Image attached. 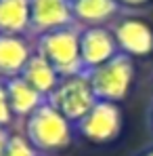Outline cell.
Segmentation results:
<instances>
[{"label":"cell","instance_id":"cell-1","mask_svg":"<svg viewBox=\"0 0 153 156\" xmlns=\"http://www.w3.org/2000/svg\"><path fill=\"white\" fill-rule=\"evenodd\" d=\"M23 135L40 154H55L69 148L76 139L74 125L48 101L36 108L23 120Z\"/></svg>","mask_w":153,"mask_h":156},{"label":"cell","instance_id":"cell-2","mask_svg":"<svg viewBox=\"0 0 153 156\" xmlns=\"http://www.w3.org/2000/svg\"><path fill=\"white\" fill-rule=\"evenodd\" d=\"M34 51L42 55L61 78L84 72L80 59V27L76 23L36 36Z\"/></svg>","mask_w":153,"mask_h":156},{"label":"cell","instance_id":"cell-3","mask_svg":"<svg viewBox=\"0 0 153 156\" xmlns=\"http://www.w3.org/2000/svg\"><path fill=\"white\" fill-rule=\"evenodd\" d=\"M84 74L92 87L97 101L120 104L128 97L130 87L134 82V61L124 53H118L107 63L95 70H88Z\"/></svg>","mask_w":153,"mask_h":156},{"label":"cell","instance_id":"cell-4","mask_svg":"<svg viewBox=\"0 0 153 156\" xmlns=\"http://www.w3.org/2000/svg\"><path fill=\"white\" fill-rule=\"evenodd\" d=\"M124 129V112L120 104L97 101L78 122H74V135L90 146L113 144Z\"/></svg>","mask_w":153,"mask_h":156},{"label":"cell","instance_id":"cell-5","mask_svg":"<svg viewBox=\"0 0 153 156\" xmlns=\"http://www.w3.org/2000/svg\"><path fill=\"white\" fill-rule=\"evenodd\" d=\"M46 101L74 125L97 104V97L92 93V87H90L86 74L82 72L76 76L61 78L57 89L46 97Z\"/></svg>","mask_w":153,"mask_h":156},{"label":"cell","instance_id":"cell-6","mask_svg":"<svg viewBox=\"0 0 153 156\" xmlns=\"http://www.w3.org/2000/svg\"><path fill=\"white\" fill-rule=\"evenodd\" d=\"M109 30L115 38L118 51L128 55L130 59L147 57L153 53V27L145 19L126 13V15H120L109 26Z\"/></svg>","mask_w":153,"mask_h":156},{"label":"cell","instance_id":"cell-7","mask_svg":"<svg viewBox=\"0 0 153 156\" xmlns=\"http://www.w3.org/2000/svg\"><path fill=\"white\" fill-rule=\"evenodd\" d=\"M118 44L109 26L80 27V59L82 70H95L118 55Z\"/></svg>","mask_w":153,"mask_h":156},{"label":"cell","instance_id":"cell-8","mask_svg":"<svg viewBox=\"0 0 153 156\" xmlns=\"http://www.w3.org/2000/svg\"><path fill=\"white\" fill-rule=\"evenodd\" d=\"M29 36L36 38L52 30L74 26L72 0H29Z\"/></svg>","mask_w":153,"mask_h":156},{"label":"cell","instance_id":"cell-9","mask_svg":"<svg viewBox=\"0 0 153 156\" xmlns=\"http://www.w3.org/2000/svg\"><path fill=\"white\" fill-rule=\"evenodd\" d=\"M32 55L34 42L29 40V36L0 34V80L21 76Z\"/></svg>","mask_w":153,"mask_h":156},{"label":"cell","instance_id":"cell-10","mask_svg":"<svg viewBox=\"0 0 153 156\" xmlns=\"http://www.w3.org/2000/svg\"><path fill=\"white\" fill-rule=\"evenodd\" d=\"M72 13L78 27H99L111 26L122 9L115 0H72Z\"/></svg>","mask_w":153,"mask_h":156},{"label":"cell","instance_id":"cell-11","mask_svg":"<svg viewBox=\"0 0 153 156\" xmlns=\"http://www.w3.org/2000/svg\"><path fill=\"white\" fill-rule=\"evenodd\" d=\"M4 87H6L8 104H11V110L15 114V120H25L36 108H40L46 101V97L40 95L36 89H32L21 76L4 80Z\"/></svg>","mask_w":153,"mask_h":156},{"label":"cell","instance_id":"cell-12","mask_svg":"<svg viewBox=\"0 0 153 156\" xmlns=\"http://www.w3.org/2000/svg\"><path fill=\"white\" fill-rule=\"evenodd\" d=\"M21 78L25 80L32 89H36L40 95H44V97H48V95H51L52 91L57 89L59 80H61V76L57 74V70L52 68V66L44 59V57H42V55H38L36 51H34L32 57H29L27 66L23 68Z\"/></svg>","mask_w":153,"mask_h":156},{"label":"cell","instance_id":"cell-13","mask_svg":"<svg viewBox=\"0 0 153 156\" xmlns=\"http://www.w3.org/2000/svg\"><path fill=\"white\" fill-rule=\"evenodd\" d=\"M29 0H0V34L29 36Z\"/></svg>","mask_w":153,"mask_h":156},{"label":"cell","instance_id":"cell-14","mask_svg":"<svg viewBox=\"0 0 153 156\" xmlns=\"http://www.w3.org/2000/svg\"><path fill=\"white\" fill-rule=\"evenodd\" d=\"M2 156H40V152L27 141V137L23 133H11L6 150Z\"/></svg>","mask_w":153,"mask_h":156},{"label":"cell","instance_id":"cell-15","mask_svg":"<svg viewBox=\"0 0 153 156\" xmlns=\"http://www.w3.org/2000/svg\"><path fill=\"white\" fill-rule=\"evenodd\" d=\"M13 122H15V114H13L11 104H8L4 80H0V129H8Z\"/></svg>","mask_w":153,"mask_h":156},{"label":"cell","instance_id":"cell-16","mask_svg":"<svg viewBox=\"0 0 153 156\" xmlns=\"http://www.w3.org/2000/svg\"><path fill=\"white\" fill-rule=\"evenodd\" d=\"M115 2L122 9V13H132V15L153 6V0H115Z\"/></svg>","mask_w":153,"mask_h":156},{"label":"cell","instance_id":"cell-17","mask_svg":"<svg viewBox=\"0 0 153 156\" xmlns=\"http://www.w3.org/2000/svg\"><path fill=\"white\" fill-rule=\"evenodd\" d=\"M8 137H11V131H8V129H0V156L4 154V150H6Z\"/></svg>","mask_w":153,"mask_h":156},{"label":"cell","instance_id":"cell-18","mask_svg":"<svg viewBox=\"0 0 153 156\" xmlns=\"http://www.w3.org/2000/svg\"><path fill=\"white\" fill-rule=\"evenodd\" d=\"M134 156H153V146H147V148H143V150H138Z\"/></svg>","mask_w":153,"mask_h":156},{"label":"cell","instance_id":"cell-19","mask_svg":"<svg viewBox=\"0 0 153 156\" xmlns=\"http://www.w3.org/2000/svg\"><path fill=\"white\" fill-rule=\"evenodd\" d=\"M147 122H149V131L153 133V104H151V108H149V116H147Z\"/></svg>","mask_w":153,"mask_h":156},{"label":"cell","instance_id":"cell-20","mask_svg":"<svg viewBox=\"0 0 153 156\" xmlns=\"http://www.w3.org/2000/svg\"><path fill=\"white\" fill-rule=\"evenodd\" d=\"M40 156H46V154H40Z\"/></svg>","mask_w":153,"mask_h":156}]
</instances>
